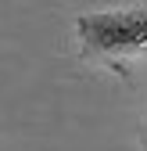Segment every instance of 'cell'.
<instances>
[{"label": "cell", "mask_w": 147, "mask_h": 151, "mask_svg": "<svg viewBox=\"0 0 147 151\" xmlns=\"http://www.w3.org/2000/svg\"><path fill=\"white\" fill-rule=\"evenodd\" d=\"M79 40L93 54H133L147 47V7L79 14Z\"/></svg>", "instance_id": "6da1fadb"}]
</instances>
